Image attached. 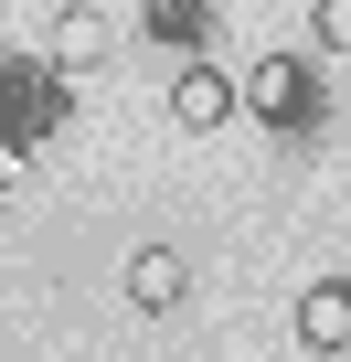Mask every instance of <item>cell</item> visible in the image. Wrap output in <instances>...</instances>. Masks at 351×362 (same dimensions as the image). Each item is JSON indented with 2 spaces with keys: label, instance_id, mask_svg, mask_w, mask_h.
<instances>
[{
  "label": "cell",
  "instance_id": "cell-1",
  "mask_svg": "<svg viewBox=\"0 0 351 362\" xmlns=\"http://www.w3.org/2000/svg\"><path fill=\"white\" fill-rule=\"evenodd\" d=\"M234 96H245L266 128H309V117H319V107H309V64H287V54H256Z\"/></svg>",
  "mask_w": 351,
  "mask_h": 362
},
{
  "label": "cell",
  "instance_id": "cell-2",
  "mask_svg": "<svg viewBox=\"0 0 351 362\" xmlns=\"http://www.w3.org/2000/svg\"><path fill=\"white\" fill-rule=\"evenodd\" d=\"M234 107H245V96H234V75H213V64H192V54H182V75H170V117L203 139V128H224Z\"/></svg>",
  "mask_w": 351,
  "mask_h": 362
},
{
  "label": "cell",
  "instance_id": "cell-3",
  "mask_svg": "<svg viewBox=\"0 0 351 362\" xmlns=\"http://www.w3.org/2000/svg\"><path fill=\"white\" fill-rule=\"evenodd\" d=\"M128 309H138V320L182 309V245H138V256H128Z\"/></svg>",
  "mask_w": 351,
  "mask_h": 362
},
{
  "label": "cell",
  "instance_id": "cell-4",
  "mask_svg": "<svg viewBox=\"0 0 351 362\" xmlns=\"http://www.w3.org/2000/svg\"><path fill=\"white\" fill-rule=\"evenodd\" d=\"M298 341L309 351H351V277H319L298 298Z\"/></svg>",
  "mask_w": 351,
  "mask_h": 362
},
{
  "label": "cell",
  "instance_id": "cell-5",
  "mask_svg": "<svg viewBox=\"0 0 351 362\" xmlns=\"http://www.w3.org/2000/svg\"><path fill=\"white\" fill-rule=\"evenodd\" d=\"M85 64H107V22L96 11H64L54 22V75H85Z\"/></svg>",
  "mask_w": 351,
  "mask_h": 362
},
{
  "label": "cell",
  "instance_id": "cell-6",
  "mask_svg": "<svg viewBox=\"0 0 351 362\" xmlns=\"http://www.w3.org/2000/svg\"><path fill=\"white\" fill-rule=\"evenodd\" d=\"M138 22H149L160 43H182V54H192V43L213 33V0H138Z\"/></svg>",
  "mask_w": 351,
  "mask_h": 362
},
{
  "label": "cell",
  "instance_id": "cell-7",
  "mask_svg": "<svg viewBox=\"0 0 351 362\" xmlns=\"http://www.w3.org/2000/svg\"><path fill=\"white\" fill-rule=\"evenodd\" d=\"M309 43L319 54H351V0H319V11H309Z\"/></svg>",
  "mask_w": 351,
  "mask_h": 362
}]
</instances>
